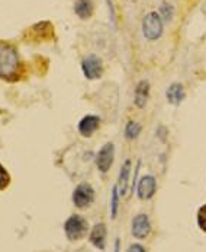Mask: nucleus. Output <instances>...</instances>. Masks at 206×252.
<instances>
[{"mask_svg": "<svg viewBox=\"0 0 206 252\" xmlns=\"http://www.w3.org/2000/svg\"><path fill=\"white\" fill-rule=\"evenodd\" d=\"M21 62L16 50L4 42H0V77L13 82L19 77Z\"/></svg>", "mask_w": 206, "mask_h": 252, "instance_id": "obj_1", "label": "nucleus"}, {"mask_svg": "<svg viewBox=\"0 0 206 252\" xmlns=\"http://www.w3.org/2000/svg\"><path fill=\"white\" fill-rule=\"evenodd\" d=\"M142 32L147 39H158L163 34V21L157 12H150L142 21Z\"/></svg>", "mask_w": 206, "mask_h": 252, "instance_id": "obj_2", "label": "nucleus"}, {"mask_svg": "<svg viewBox=\"0 0 206 252\" xmlns=\"http://www.w3.org/2000/svg\"><path fill=\"white\" fill-rule=\"evenodd\" d=\"M64 230L70 241H77L87 232V221L78 215H73L64 223Z\"/></svg>", "mask_w": 206, "mask_h": 252, "instance_id": "obj_3", "label": "nucleus"}, {"mask_svg": "<svg viewBox=\"0 0 206 252\" xmlns=\"http://www.w3.org/2000/svg\"><path fill=\"white\" fill-rule=\"evenodd\" d=\"M93 197H95V191L93 188L83 182L80 185H77V188L74 189L73 192V203L77 209H84L87 207L92 201H93Z\"/></svg>", "mask_w": 206, "mask_h": 252, "instance_id": "obj_4", "label": "nucleus"}, {"mask_svg": "<svg viewBox=\"0 0 206 252\" xmlns=\"http://www.w3.org/2000/svg\"><path fill=\"white\" fill-rule=\"evenodd\" d=\"M81 69H83V73L84 76L89 79V80H95V79H99L102 76L103 67H102V62L98 56H89L86 57L83 62H81Z\"/></svg>", "mask_w": 206, "mask_h": 252, "instance_id": "obj_5", "label": "nucleus"}, {"mask_svg": "<svg viewBox=\"0 0 206 252\" xmlns=\"http://www.w3.org/2000/svg\"><path fill=\"white\" fill-rule=\"evenodd\" d=\"M113 156H115V146L112 143H106L101 149V152L98 153L96 156V166L98 169L102 172V174H106L112 163H113Z\"/></svg>", "mask_w": 206, "mask_h": 252, "instance_id": "obj_6", "label": "nucleus"}, {"mask_svg": "<svg viewBox=\"0 0 206 252\" xmlns=\"http://www.w3.org/2000/svg\"><path fill=\"white\" fill-rule=\"evenodd\" d=\"M99 124H101V118L98 115H86L78 123V133L83 137H92L98 131Z\"/></svg>", "mask_w": 206, "mask_h": 252, "instance_id": "obj_7", "label": "nucleus"}, {"mask_svg": "<svg viewBox=\"0 0 206 252\" xmlns=\"http://www.w3.org/2000/svg\"><path fill=\"white\" fill-rule=\"evenodd\" d=\"M155 188H157L155 180H154L151 175H145V177H142L141 181L138 182V197H139L141 200H150V198L154 195Z\"/></svg>", "mask_w": 206, "mask_h": 252, "instance_id": "obj_8", "label": "nucleus"}, {"mask_svg": "<svg viewBox=\"0 0 206 252\" xmlns=\"http://www.w3.org/2000/svg\"><path fill=\"white\" fill-rule=\"evenodd\" d=\"M151 230V224H150V219L147 215H138L132 220V235L138 239H144L147 238V235Z\"/></svg>", "mask_w": 206, "mask_h": 252, "instance_id": "obj_9", "label": "nucleus"}, {"mask_svg": "<svg viewBox=\"0 0 206 252\" xmlns=\"http://www.w3.org/2000/svg\"><path fill=\"white\" fill-rule=\"evenodd\" d=\"M90 242L98 248V250H104L106 245V226L103 223H98L90 233Z\"/></svg>", "mask_w": 206, "mask_h": 252, "instance_id": "obj_10", "label": "nucleus"}, {"mask_svg": "<svg viewBox=\"0 0 206 252\" xmlns=\"http://www.w3.org/2000/svg\"><path fill=\"white\" fill-rule=\"evenodd\" d=\"M148 96H150V83L147 80H141L135 89V105L139 108H144L147 105Z\"/></svg>", "mask_w": 206, "mask_h": 252, "instance_id": "obj_11", "label": "nucleus"}, {"mask_svg": "<svg viewBox=\"0 0 206 252\" xmlns=\"http://www.w3.org/2000/svg\"><path fill=\"white\" fill-rule=\"evenodd\" d=\"M167 99L173 105H180V102L184 99V88L180 83H173L167 89Z\"/></svg>", "mask_w": 206, "mask_h": 252, "instance_id": "obj_12", "label": "nucleus"}, {"mask_svg": "<svg viewBox=\"0 0 206 252\" xmlns=\"http://www.w3.org/2000/svg\"><path fill=\"white\" fill-rule=\"evenodd\" d=\"M74 12H76V15L78 18L87 19L93 13V4H92L90 0H77L74 3Z\"/></svg>", "mask_w": 206, "mask_h": 252, "instance_id": "obj_13", "label": "nucleus"}, {"mask_svg": "<svg viewBox=\"0 0 206 252\" xmlns=\"http://www.w3.org/2000/svg\"><path fill=\"white\" fill-rule=\"evenodd\" d=\"M129 172H131V162L127 160L121 169V175H119V185L118 188L121 189V194H125L127 192V188H128V180H129Z\"/></svg>", "mask_w": 206, "mask_h": 252, "instance_id": "obj_14", "label": "nucleus"}, {"mask_svg": "<svg viewBox=\"0 0 206 252\" xmlns=\"http://www.w3.org/2000/svg\"><path fill=\"white\" fill-rule=\"evenodd\" d=\"M139 133H141V126H139L138 123H135V121H129V123L127 124V127H125V136H127V139L134 140Z\"/></svg>", "mask_w": 206, "mask_h": 252, "instance_id": "obj_15", "label": "nucleus"}, {"mask_svg": "<svg viewBox=\"0 0 206 252\" xmlns=\"http://www.w3.org/2000/svg\"><path fill=\"white\" fill-rule=\"evenodd\" d=\"M118 191H119V188H118V185H115L113 189H112V206H110V212H112L110 216H112V219H115L116 215H118V203H119Z\"/></svg>", "mask_w": 206, "mask_h": 252, "instance_id": "obj_16", "label": "nucleus"}, {"mask_svg": "<svg viewBox=\"0 0 206 252\" xmlns=\"http://www.w3.org/2000/svg\"><path fill=\"white\" fill-rule=\"evenodd\" d=\"M198 224L204 232H206V204L202 206L198 212Z\"/></svg>", "mask_w": 206, "mask_h": 252, "instance_id": "obj_17", "label": "nucleus"}, {"mask_svg": "<svg viewBox=\"0 0 206 252\" xmlns=\"http://www.w3.org/2000/svg\"><path fill=\"white\" fill-rule=\"evenodd\" d=\"M9 182H10V177H9L7 171L0 165V189L6 188L9 185Z\"/></svg>", "mask_w": 206, "mask_h": 252, "instance_id": "obj_18", "label": "nucleus"}, {"mask_svg": "<svg viewBox=\"0 0 206 252\" xmlns=\"http://www.w3.org/2000/svg\"><path fill=\"white\" fill-rule=\"evenodd\" d=\"M160 12H161V16L166 19V21H170L173 15V7L169 3H163L161 7H160Z\"/></svg>", "mask_w": 206, "mask_h": 252, "instance_id": "obj_19", "label": "nucleus"}, {"mask_svg": "<svg viewBox=\"0 0 206 252\" xmlns=\"http://www.w3.org/2000/svg\"><path fill=\"white\" fill-rule=\"evenodd\" d=\"M106 1H107V6H109V9H110V16H112V21H113L115 10H113V7H112V0H106Z\"/></svg>", "mask_w": 206, "mask_h": 252, "instance_id": "obj_20", "label": "nucleus"}, {"mask_svg": "<svg viewBox=\"0 0 206 252\" xmlns=\"http://www.w3.org/2000/svg\"><path fill=\"white\" fill-rule=\"evenodd\" d=\"M129 251H145V250L142 247H131Z\"/></svg>", "mask_w": 206, "mask_h": 252, "instance_id": "obj_21", "label": "nucleus"}, {"mask_svg": "<svg viewBox=\"0 0 206 252\" xmlns=\"http://www.w3.org/2000/svg\"><path fill=\"white\" fill-rule=\"evenodd\" d=\"M204 12H205V15H206V1H205V4H204Z\"/></svg>", "mask_w": 206, "mask_h": 252, "instance_id": "obj_22", "label": "nucleus"}]
</instances>
